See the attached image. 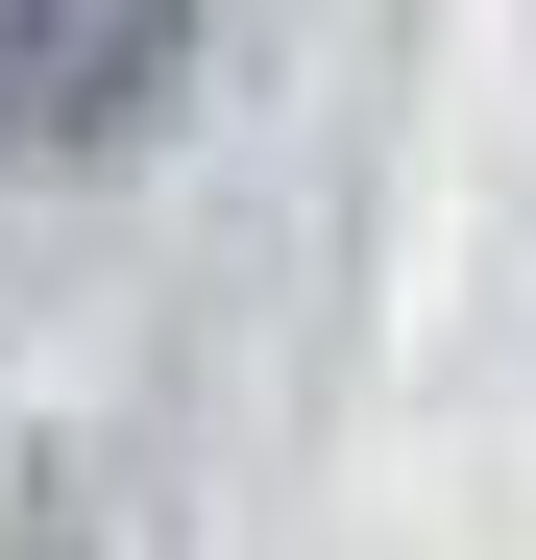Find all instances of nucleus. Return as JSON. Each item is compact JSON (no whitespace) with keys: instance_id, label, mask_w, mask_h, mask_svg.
<instances>
[{"instance_id":"f257e3e1","label":"nucleus","mask_w":536,"mask_h":560,"mask_svg":"<svg viewBox=\"0 0 536 560\" xmlns=\"http://www.w3.org/2000/svg\"><path fill=\"white\" fill-rule=\"evenodd\" d=\"M196 0H0V171H98L171 122Z\"/></svg>"}]
</instances>
